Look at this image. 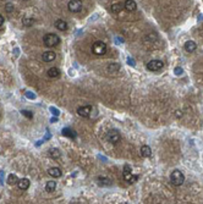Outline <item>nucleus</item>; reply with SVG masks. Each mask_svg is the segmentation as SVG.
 <instances>
[{
  "instance_id": "nucleus-1",
  "label": "nucleus",
  "mask_w": 203,
  "mask_h": 204,
  "mask_svg": "<svg viewBox=\"0 0 203 204\" xmlns=\"http://www.w3.org/2000/svg\"><path fill=\"white\" fill-rule=\"evenodd\" d=\"M43 43L45 47L48 48H53V47H56L60 44V37L56 35L55 33H48L44 35L43 38Z\"/></svg>"
},
{
  "instance_id": "nucleus-2",
  "label": "nucleus",
  "mask_w": 203,
  "mask_h": 204,
  "mask_svg": "<svg viewBox=\"0 0 203 204\" xmlns=\"http://www.w3.org/2000/svg\"><path fill=\"white\" fill-rule=\"evenodd\" d=\"M170 181L174 186H181L185 181V176L180 170H174L170 175Z\"/></svg>"
},
{
  "instance_id": "nucleus-3",
  "label": "nucleus",
  "mask_w": 203,
  "mask_h": 204,
  "mask_svg": "<svg viewBox=\"0 0 203 204\" xmlns=\"http://www.w3.org/2000/svg\"><path fill=\"white\" fill-rule=\"evenodd\" d=\"M92 51L94 55H98V56H102L106 53V45L104 42L102 40H97L92 44Z\"/></svg>"
},
{
  "instance_id": "nucleus-4",
  "label": "nucleus",
  "mask_w": 203,
  "mask_h": 204,
  "mask_svg": "<svg viewBox=\"0 0 203 204\" xmlns=\"http://www.w3.org/2000/svg\"><path fill=\"white\" fill-rule=\"evenodd\" d=\"M122 176H124L125 181H127L129 183H134V182H136V181H137V178H138V176H136V175H134V173H132V169H131V166H130L129 164L124 165Z\"/></svg>"
},
{
  "instance_id": "nucleus-5",
  "label": "nucleus",
  "mask_w": 203,
  "mask_h": 204,
  "mask_svg": "<svg viewBox=\"0 0 203 204\" xmlns=\"http://www.w3.org/2000/svg\"><path fill=\"white\" fill-rule=\"evenodd\" d=\"M82 1L81 0H70L68 4V9L70 12H73V14H77L82 10Z\"/></svg>"
},
{
  "instance_id": "nucleus-6",
  "label": "nucleus",
  "mask_w": 203,
  "mask_h": 204,
  "mask_svg": "<svg viewBox=\"0 0 203 204\" xmlns=\"http://www.w3.org/2000/svg\"><path fill=\"white\" fill-rule=\"evenodd\" d=\"M164 66V64H163V61H160V60H152V61H149L148 64H147V68L149 70V71H152V72H158V71H160L162 68Z\"/></svg>"
},
{
  "instance_id": "nucleus-7",
  "label": "nucleus",
  "mask_w": 203,
  "mask_h": 204,
  "mask_svg": "<svg viewBox=\"0 0 203 204\" xmlns=\"http://www.w3.org/2000/svg\"><path fill=\"white\" fill-rule=\"evenodd\" d=\"M106 139H108L110 143H113V144H118V143L121 141V136H120V133H119L116 130H111V131L108 132Z\"/></svg>"
},
{
  "instance_id": "nucleus-8",
  "label": "nucleus",
  "mask_w": 203,
  "mask_h": 204,
  "mask_svg": "<svg viewBox=\"0 0 203 204\" xmlns=\"http://www.w3.org/2000/svg\"><path fill=\"white\" fill-rule=\"evenodd\" d=\"M91 112H92V106L91 105H83V106H80L77 109V114L81 117H89Z\"/></svg>"
},
{
  "instance_id": "nucleus-9",
  "label": "nucleus",
  "mask_w": 203,
  "mask_h": 204,
  "mask_svg": "<svg viewBox=\"0 0 203 204\" xmlns=\"http://www.w3.org/2000/svg\"><path fill=\"white\" fill-rule=\"evenodd\" d=\"M124 9L129 12H132L137 9V4H136L135 0H126L125 4H124Z\"/></svg>"
},
{
  "instance_id": "nucleus-10",
  "label": "nucleus",
  "mask_w": 203,
  "mask_h": 204,
  "mask_svg": "<svg viewBox=\"0 0 203 204\" xmlns=\"http://www.w3.org/2000/svg\"><path fill=\"white\" fill-rule=\"evenodd\" d=\"M54 26H55L56 30H59V31H61V32H63V31H66L68 28V22L64 21V20H56L55 23H54Z\"/></svg>"
},
{
  "instance_id": "nucleus-11",
  "label": "nucleus",
  "mask_w": 203,
  "mask_h": 204,
  "mask_svg": "<svg viewBox=\"0 0 203 204\" xmlns=\"http://www.w3.org/2000/svg\"><path fill=\"white\" fill-rule=\"evenodd\" d=\"M42 58H43V60H44L45 63H50V61L55 60L56 54H55L54 51H44L43 55H42Z\"/></svg>"
},
{
  "instance_id": "nucleus-12",
  "label": "nucleus",
  "mask_w": 203,
  "mask_h": 204,
  "mask_svg": "<svg viewBox=\"0 0 203 204\" xmlns=\"http://www.w3.org/2000/svg\"><path fill=\"white\" fill-rule=\"evenodd\" d=\"M30 185H31V182H30L28 178H21V180H19V182H17L19 188L22 190V191L28 190V188H30Z\"/></svg>"
},
{
  "instance_id": "nucleus-13",
  "label": "nucleus",
  "mask_w": 203,
  "mask_h": 204,
  "mask_svg": "<svg viewBox=\"0 0 203 204\" xmlns=\"http://www.w3.org/2000/svg\"><path fill=\"white\" fill-rule=\"evenodd\" d=\"M197 49V44L193 42V40H187L185 43V50L187 53H193L195 50Z\"/></svg>"
},
{
  "instance_id": "nucleus-14",
  "label": "nucleus",
  "mask_w": 203,
  "mask_h": 204,
  "mask_svg": "<svg viewBox=\"0 0 203 204\" xmlns=\"http://www.w3.org/2000/svg\"><path fill=\"white\" fill-rule=\"evenodd\" d=\"M151 154H152V149H151L149 145L144 144V145L141 147V157H143V158H149Z\"/></svg>"
},
{
  "instance_id": "nucleus-15",
  "label": "nucleus",
  "mask_w": 203,
  "mask_h": 204,
  "mask_svg": "<svg viewBox=\"0 0 203 204\" xmlns=\"http://www.w3.org/2000/svg\"><path fill=\"white\" fill-rule=\"evenodd\" d=\"M47 75L50 77V78H58L60 76V71L58 67H50L47 71Z\"/></svg>"
},
{
  "instance_id": "nucleus-16",
  "label": "nucleus",
  "mask_w": 203,
  "mask_h": 204,
  "mask_svg": "<svg viewBox=\"0 0 203 204\" xmlns=\"http://www.w3.org/2000/svg\"><path fill=\"white\" fill-rule=\"evenodd\" d=\"M48 173H49L52 177L58 178V177H60V176H61V170H60L59 168H50V169L48 170Z\"/></svg>"
},
{
  "instance_id": "nucleus-17",
  "label": "nucleus",
  "mask_w": 203,
  "mask_h": 204,
  "mask_svg": "<svg viewBox=\"0 0 203 204\" xmlns=\"http://www.w3.org/2000/svg\"><path fill=\"white\" fill-rule=\"evenodd\" d=\"M122 9H124V5H121L120 2H115V4H113V5L110 6V11H111L113 14H119Z\"/></svg>"
},
{
  "instance_id": "nucleus-18",
  "label": "nucleus",
  "mask_w": 203,
  "mask_h": 204,
  "mask_svg": "<svg viewBox=\"0 0 203 204\" xmlns=\"http://www.w3.org/2000/svg\"><path fill=\"white\" fill-rule=\"evenodd\" d=\"M34 22H35V20H34L33 17H30V16H26V17L22 18V25L26 26V27H31V26H33Z\"/></svg>"
},
{
  "instance_id": "nucleus-19",
  "label": "nucleus",
  "mask_w": 203,
  "mask_h": 204,
  "mask_svg": "<svg viewBox=\"0 0 203 204\" xmlns=\"http://www.w3.org/2000/svg\"><path fill=\"white\" fill-rule=\"evenodd\" d=\"M49 155H50V158H53V159H58V158L61 157V153H60V150H59L58 148H52V149L49 150Z\"/></svg>"
},
{
  "instance_id": "nucleus-20",
  "label": "nucleus",
  "mask_w": 203,
  "mask_h": 204,
  "mask_svg": "<svg viewBox=\"0 0 203 204\" xmlns=\"http://www.w3.org/2000/svg\"><path fill=\"white\" fill-rule=\"evenodd\" d=\"M98 181H99V185H102V186H110L111 185V180L105 177V176H99Z\"/></svg>"
},
{
  "instance_id": "nucleus-21",
  "label": "nucleus",
  "mask_w": 203,
  "mask_h": 204,
  "mask_svg": "<svg viewBox=\"0 0 203 204\" xmlns=\"http://www.w3.org/2000/svg\"><path fill=\"white\" fill-rule=\"evenodd\" d=\"M56 188V182L55 181H49L47 182V186H45V191L47 192H54Z\"/></svg>"
},
{
  "instance_id": "nucleus-22",
  "label": "nucleus",
  "mask_w": 203,
  "mask_h": 204,
  "mask_svg": "<svg viewBox=\"0 0 203 204\" xmlns=\"http://www.w3.org/2000/svg\"><path fill=\"white\" fill-rule=\"evenodd\" d=\"M17 182H19V178H17L16 175H14V173L9 175V177H7V183L9 185H16Z\"/></svg>"
},
{
  "instance_id": "nucleus-23",
  "label": "nucleus",
  "mask_w": 203,
  "mask_h": 204,
  "mask_svg": "<svg viewBox=\"0 0 203 204\" xmlns=\"http://www.w3.org/2000/svg\"><path fill=\"white\" fill-rule=\"evenodd\" d=\"M119 70H120V65H119V64H110V65L108 66V71L111 72V73L118 72Z\"/></svg>"
},
{
  "instance_id": "nucleus-24",
  "label": "nucleus",
  "mask_w": 203,
  "mask_h": 204,
  "mask_svg": "<svg viewBox=\"0 0 203 204\" xmlns=\"http://www.w3.org/2000/svg\"><path fill=\"white\" fill-rule=\"evenodd\" d=\"M63 135L73 138V137H76V132H75V131H71L70 129H64V130H63Z\"/></svg>"
},
{
  "instance_id": "nucleus-25",
  "label": "nucleus",
  "mask_w": 203,
  "mask_h": 204,
  "mask_svg": "<svg viewBox=\"0 0 203 204\" xmlns=\"http://www.w3.org/2000/svg\"><path fill=\"white\" fill-rule=\"evenodd\" d=\"M14 10H15V7H14V5H12L11 2H7V4L5 5V11H6V12L11 14V12H14Z\"/></svg>"
},
{
  "instance_id": "nucleus-26",
  "label": "nucleus",
  "mask_w": 203,
  "mask_h": 204,
  "mask_svg": "<svg viewBox=\"0 0 203 204\" xmlns=\"http://www.w3.org/2000/svg\"><path fill=\"white\" fill-rule=\"evenodd\" d=\"M21 114H22L23 116H26L27 119H33V114H32L31 111H28V110H22Z\"/></svg>"
},
{
  "instance_id": "nucleus-27",
  "label": "nucleus",
  "mask_w": 203,
  "mask_h": 204,
  "mask_svg": "<svg viewBox=\"0 0 203 204\" xmlns=\"http://www.w3.org/2000/svg\"><path fill=\"white\" fill-rule=\"evenodd\" d=\"M181 73H182V68H181V67H176V68H175V75H176V76H180Z\"/></svg>"
},
{
  "instance_id": "nucleus-28",
  "label": "nucleus",
  "mask_w": 203,
  "mask_h": 204,
  "mask_svg": "<svg viewBox=\"0 0 203 204\" xmlns=\"http://www.w3.org/2000/svg\"><path fill=\"white\" fill-rule=\"evenodd\" d=\"M50 111H52V112H54V115H56V116L59 115V110H56L55 108H50Z\"/></svg>"
},
{
  "instance_id": "nucleus-29",
  "label": "nucleus",
  "mask_w": 203,
  "mask_h": 204,
  "mask_svg": "<svg viewBox=\"0 0 203 204\" xmlns=\"http://www.w3.org/2000/svg\"><path fill=\"white\" fill-rule=\"evenodd\" d=\"M26 96H27V97H28V98H31V99H32V98H33L34 99V97H35V96H32V93H30V92H27V93H26Z\"/></svg>"
},
{
  "instance_id": "nucleus-30",
  "label": "nucleus",
  "mask_w": 203,
  "mask_h": 204,
  "mask_svg": "<svg viewBox=\"0 0 203 204\" xmlns=\"http://www.w3.org/2000/svg\"><path fill=\"white\" fill-rule=\"evenodd\" d=\"M2 25H4V17H2L1 15H0V27H1Z\"/></svg>"
},
{
  "instance_id": "nucleus-31",
  "label": "nucleus",
  "mask_w": 203,
  "mask_h": 204,
  "mask_svg": "<svg viewBox=\"0 0 203 204\" xmlns=\"http://www.w3.org/2000/svg\"><path fill=\"white\" fill-rule=\"evenodd\" d=\"M23 1H28V0H23Z\"/></svg>"
}]
</instances>
